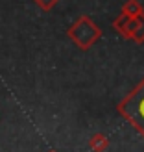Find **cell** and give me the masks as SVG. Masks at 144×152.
Here are the masks:
<instances>
[{"label": "cell", "instance_id": "6", "mask_svg": "<svg viewBox=\"0 0 144 152\" xmlns=\"http://www.w3.org/2000/svg\"><path fill=\"white\" fill-rule=\"evenodd\" d=\"M59 2V0H35V4L41 7V10L44 11H50V10H54V6Z\"/></svg>", "mask_w": 144, "mask_h": 152}, {"label": "cell", "instance_id": "4", "mask_svg": "<svg viewBox=\"0 0 144 152\" xmlns=\"http://www.w3.org/2000/svg\"><path fill=\"white\" fill-rule=\"evenodd\" d=\"M120 13H124V15H127V17L135 19V17L144 15V7H142V4L139 2V0H127V2L122 6V11H120Z\"/></svg>", "mask_w": 144, "mask_h": 152}, {"label": "cell", "instance_id": "5", "mask_svg": "<svg viewBox=\"0 0 144 152\" xmlns=\"http://www.w3.org/2000/svg\"><path fill=\"white\" fill-rule=\"evenodd\" d=\"M89 147L93 152H105L109 148V139H107V135H103V134H94L93 137L89 139Z\"/></svg>", "mask_w": 144, "mask_h": 152}, {"label": "cell", "instance_id": "1", "mask_svg": "<svg viewBox=\"0 0 144 152\" xmlns=\"http://www.w3.org/2000/svg\"><path fill=\"white\" fill-rule=\"evenodd\" d=\"M118 113L144 137V78L117 106Z\"/></svg>", "mask_w": 144, "mask_h": 152}, {"label": "cell", "instance_id": "3", "mask_svg": "<svg viewBox=\"0 0 144 152\" xmlns=\"http://www.w3.org/2000/svg\"><path fill=\"white\" fill-rule=\"evenodd\" d=\"M113 28H115L124 39H131L139 45L144 43V15L131 19V17H127V15L120 13L118 17L113 20Z\"/></svg>", "mask_w": 144, "mask_h": 152}, {"label": "cell", "instance_id": "2", "mask_svg": "<svg viewBox=\"0 0 144 152\" xmlns=\"http://www.w3.org/2000/svg\"><path fill=\"white\" fill-rule=\"evenodd\" d=\"M67 35L74 41V45L81 50H89L93 45L102 37V30L98 28V24L87 17V15H81V17L74 22V24L67 30Z\"/></svg>", "mask_w": 144, "mask_h": 152}, {"label": "cell", "instance_id": "7", "mask_svg": "<svg viewBox=\"0 0 144 152\" xmlns=\"http://www.w3.org/2000/svg\"><path fill=\"white\" fill-rule=\"evenodd\" d=\"M48 152H56V150H48Z\"/></svg>", "mask_w": 144, "mask_h": 152}]
</instances>
